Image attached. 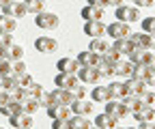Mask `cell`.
Here are the masks:
<instances>
[{
  "instance_id": "1",
  "label": "cell",
  "mask_w": 155,
  "mask_h": 129,
  "mask_svg": "<svg viewBox=\"0 0 155 129\" xmlns=\"http://www.w3.org/2000/svg\"><path fill=\"white\" fill-rule=\"evenodd\" d=\"M114 17H116L119 22H125V24H134V22H140V20H142L138 7H131V5H121V7H116Z\"/></svg>"
},
{
  "instance_id": "2",
  "label": "cell",
  "mask_w": 155,
  "mask_h": 129,
  "mask_svg": "<svg viewBox=\"0 0 155 129\" xmlns=\"http://www.w3.org/2000/svg\"><path fill=\"white\" fill-rule=\"evenodd\" d=\"M35 24L41 30H56L58 24H61V17H58L56 13H50V11H41V13H37Z\"/></svg>"
},
{
  "instance_id": "3",
  "label": "cell",
  "mask_w": 155,
  "mask_h": 129,
  "mask_svg": "<svg viewBox=\"0 0 155 129\" xmlns=\"http://www.w3.org/2000/svg\"><path fill=\"white\" fill-rule=\"evenodd\" d=\"M106 34H110L112 39H127V37L131 34V28H129V24L116 20V22L106 26Z\"/></svg>"
},
{
  "instance_id": "4",
  "label": "cell",
  "mask_w": 155,
  "mask_h": 129,
  "mask_svg": "<svg viewBox=\"0 0 155 129\" xmlns=\"http://www.w3.org/2000/svg\"><path fill=\"white\" fill-rule=\"evenodd\" d=\"M106 112H108L110 116H114L116 121L123 118V116H131L127 110H125L123 99H108V101H106Z\"/></svg>"
},
{
  "instance_id": "5",
  "label": "cell",
  "mask_w": 155,
  "mask_h": 129,
  "mask_svg": "<svg viewBox=\"0 0 155 129\" xmlns=\"http://www.w3.org/2000/svg\"><path fill=\"white\" fill-rule=\"evenodd\" d=\"M78 80H80L82 84H97L99 82V71H97V67H80L78 69Z\"/></svg>"
},
{
  "instance_id": "6",
  "label": "cell",
  "mask_w": 155,
  "mask_h": 129,
  "mask_svg": "<svg viewBox=\"0 0 155 129\" xmlns=\"http://www.w3.org/2000/svg\"><path fill=\"white\" fill-rule=\"evenodd\" d=\"M9 121H11V127H15V129H32V125H35L32 114H26V112H17V114L9 116Z\"/></svg>"
},
{
  "instance_id": "7",
  "label": "cell",
  "mask_w": 155,
  "mask_h": 129,
  "mask_svg": "<svg viewBox=\"0 0 155 129\" xmlns=\"http://www.w3.org/2000/svg\"><path fill=\"white\" fill-rule=\"evenodd\" d=\"M48 110V116L52 118V121H61V118H71V108L69 105H65V103H56V105H50V108H45Z\"/></svg>"
},
{
  "instance_id": "8",
  "label": "cell",
  "mask_w": 155,
  "mask_h": 129,
  "mask_svg": "<svg viewBox=\"0 0 155 129\" xmlns=\"http://www.w3.org/2000/svg\"><path fill=\"white\" fill-rule=\"evenodd\" d=\"M35 47L41 54H52V52L58 50V41L54 39V37H39V39L35 41Z\"/></svg>"
},
{
  "instance_id": "9",
  "label": "cell",
  "mask_w": 155,
  "mask_h": 129,
  "mask_svg": "<svg viewBox=\"0 0 155 129\" xmlns=\"http://www.w3.org/2000/svg\"><path fill=\"white\" fill-rule=\"evenodd\" d=\"M151 50H147V47H134L127 56H129V60L134 63V65H149V60H151Z\"/></svg>"
},
{
  "instance_id": "10",
  "label": "cell",
  "mask_w": 155,
  "mask_h": 129,
  "mask_svg": "<svg viewBox=\"0 0 155 129\" xmlns=\"http://www.w3.org/2000/svg\"><path fill=\"white\" fill-rule=\"evenodd\" d=\"M54 84H56V88H73L75 84H80V80H78V76L75 73H61L58 71V76L54 78Z\"/></svg>"
},
{
  "instance_id": "11",
  "label": "cell",
  "mask_w": 155,
  "mask_h": 129,
  "mask_svg": "<svg viewBox=\"0 0 155 129\" xmlns=\"http://www.w3.org/2000/svg\"><path fill=\"white\" fill-rule=\"evenodd\" d=\"M84 34H88L91 39H93V37H104V34H106V24H104V20L84 22Z\"/></svg>"
},
{
  "instance_id": "12",
  "label": "cell",
  "mask_w": 155,
  "mask_h": 129,
  "mask_svg": "<svg viewBox=\"0 0 155 129\" xmlns=\"http://www.w3.org/2000/svg\"><path fill=\"white\" fill-rule=\"evenodd\" d=\"M2 13L15 17V20H19V17H26L28 11H26V7H24V2H19V0H11V2L2 9Z\"/></svg>"
},
{
  "instance_id": "13",
  "label": "cell",
  "mask_w": 155,
  "mask_h": 129,
  "mask_svg": "<svg viewBox=\"0 0 155 129\" xmlns=\"http://www.w3.org/2000/svg\"><path fill=\"white\" fill-rule=\"evenodd\" d=\"M69 108H71V112L78 114V116H88V114H93V110H95L93 103L86 101V99H75Z\"/></svg>"
},
{
  "instance_id": "14",
  "label": "cell",
  "mask_w": 155,
  "mask_h": 129,
  "mask_svg": "<svg viewBox=\"0 0 155 129\" xmlns=\"http://www.w3.org/2000/svg\"><path fill=\"white\" fill-rule=\"evenodd\" d=\"M80 17L84 22H91V20H101L104 17V9L101 7H95V5H86L80 9Z\"/></svg>"
},
{
  "instance_id": "15",
  "label": "cell",
  "mask_w": 155,
  "mask_h": 129,
  "mask_svg": "<svg viewBox=\"0 0 155 129\" xmlns=\"http://www.w3.org/2000/svg\"><path fill=\"white\" fill-rule=\"evenodd\" d=\"M56 69L61 71V73H78V69H80V63H78L75 58L71 56H65L56 63Z\"/></svg>"
},
{
  "instance_id": "16",
  "label": "cell",
  "mask_w": 155,
  "mask_h": 129,
  "mask_svg": "<svg viewBox=\"0 0 155 129\" xmlns=\"http://www.w3.org/2000/svg\"><path fill=\"white\" fill-rule=\"evenodd\" d=\"M75 60L80 63V67H97V65H99V54L86 50V52H80V54H78Z\"/></svg>"
},
{
  "instance_id": "17",
  "label": "cell",
  "mask_w": 155,
  "mask_h": 129,
  "mask_svg": "<svg viewBox=\"0 0 155 129\" xmlns=\"http://www.w3.org/2000/svg\"><path fill=\"white\" fill-rule=\"evenodd\" d=\"M114 76H121V78H131V69H134V63L131 60H116L114 63Z\"/></svg>"
},
{
  "instance_id": "18",
  "label": "cell",
  "mask_w": 155,
  "mask_h": 129,
  "mask_svg": "<svg viewBox=\"0 0 155 129\" xmlns=\"http://www.w3.org/2000/svg\"><path fill=\"white\" fill-rule=\"evenodd\" d=\"M125 88H127V95L138 97V95L142 93V90H147V82H142V80H136V78H127Z\"/></svg>"
},
{
  "instance_id": "19",
  "label": "cell",
  "mask_w": 155,
  "mask_h": 129,
  "mask_svg": "<svg viewBox=\"0 0 155 129\" xmlns=\"http://www.w3.org/2000/svg\"><path fill=\"white\" fill-rule=\"evenodd\" d=\"M88 50L101 56V54H106V52L110 50V43L104 39V37H93V39H91V45H88Z\"/></svg>"
},
{
  "instance_id": "20",
  "label": "cell",
  "mask_w": 155,
  "mask_h": 129,
  "mask_svg": "<svg viewBox=\"0 0 155 129\" xmlns=\"http://www.w3.org/2000/svg\"><path fill=\"white\" fill-rule=\"evenodd\" d=\"M116 54H119V56H127V54L134 50V45H131V41L129 39H114V43L110 45Z\"/></svg>"
},
{
  "instance_id": "21",
  "label": "cell",
  "mask_w": 155,
  "mask_h": 129,
  "mask_svg": "<svg viewBox=\"0 0 155 129\" xmlns=\"http://www.w3.org/2000/svg\"><path fill=\"white\" fill-rule=\"evenodd\" d=\"M108 90H110V97L112 99H123L127 95V88H125V82H119V80H114L108 84Z\"/></svg>"
},
{
  "instance_id": "22",
  "label": "cell",
  "mask_w": 155,
  "mask_h": 129,
  "mask_svg": "<svg viewBox=\"0 0 155 129\" xmlns=\"http://www.w3.org/2000/svg\"><path fill=\"white\" fill-rule=\"evenodd\" d=\"M131 116H134L136 121H140V123H144V121H153V118H155V108H153V105H142L140 110H136Z\"/></svg>"
},
{
  "instance_id": "23",
  "label": "cell",
  "mask_w": 155,
  "mask_h": 129,
  "mask_svg": "<svg viewBox=\"0 0 155 129\" xmlns=\"http://www.w3.org/2000/svg\"><path fill=\"white\" fill-rule=\"evenodd\" d=\"M17 112H22V103H19L15 97H13L9 103L0 105V114H5L7 118H9V116H13V114H17Z\"/></svg>"
},
{
  "instance_id": "24",
  "label": "cell",
  "mask_w": 155,
  "mask_h": 129,
  "mask_svg": "<svg viewBox=\"0 0 155 129\" xmlns=\"http://www.w3.org/2000/svg\"><path fill=\"white\" fill-rule=\"evenodd\" d=\"M91 99L97 101V103H106L108 99H112L108 86H95V88H93V93H91Z\"/></svg>"
},
{
  "instance_id": "25",
  "label": "cell",
  "mask_w": 155,
  "mask_h": 129,
  "mask_svg": "<svg viewBox=\"0 0 155 129\" xmlns=\"http://www.w3.org/2000/svg\"><path fill=\"white\" fill-rule=\"evenodd\" d=\"M15 28H17V20H15V17L0 13V32H15Z\"/></svg>"
},
{
  "instance_id": "26",
  "label": "cell",
  "mask_w": 155,
  "mask_h": 129,
  "mask_svg": "<svg viewBox=\"0 0 155 129\" xmlns=\"http://www.w3.org/2000/svg\"><path fill=\"white\" fill-rule=\"evenodd\" d=\"M114 125H116V118L110 116L108 112L97 114V118H95V127H99V129H110V127H114Z\"/></svg>"
},
{
  "instance_id": "27",
  "label": "cell",
  "mask_w": 155,
  "mask_h": 129,
  "mask_svg": "<svg viewBox=\"0 0 155 129\" xmlns=\"http://www.w3.org/2000/svg\"><path fill=\"white\" fill-rule=\"evenodd\" d=\"M127 39L131 41L134 47H147L149 50V34L147 32H131Z\"/></svg>"
},
{
  "instance_id": "28",
  "label": "cell",
  "mask_w": 155,
  "mask_h": 129,
  "mask_svg": "<svg viewBox=\"0 0 155 129\" xmlns=\"http://www.w3.org/2000/svg\"><path fill=\"white\" fill-rule=\"evenodd\" d=\"M22 103V112H26V114H35L39 108H41V103H39V99L37 97H32V95H28L24 101H19Z\"/></svg>"
},
{
  "instance_id": "29",
  "label": "cell",
  "mask_w": 155,
  "mask_h": 129,
  "mask_svg": "<svg viewBox=\"0 0 155 129\" xmlns=\"http://www.w3.org/2000/svg\"><path fill=\"white\" fill-rule=\"evenodd\" d=\"M0 88H2L5 93H9V95H15V90L19 88L15 76H5V78H0Z\"/></svg>"
},
{
  "instance_id": "30",
  "label": "cell",
  "mask_w": 155,
  "mask_h": 129,
  "mask_svg": "<svg viewBox=\"0 0 155 129\" xmlns=\"http://www.w3.org/2000/svg\"><path fill=\"white\" fill-rule=\"evenodd\" d=\"M24 2V7H26V11L28 13H41V11H45V5H48V0H22Z\"/></svg>"
},
{
  "instance_id": "31",
  "label": "cell",
  "mask_w": 155,
  "mask_h": 129,
  "mask_svg": "<svg viewBox=\"0 0 155 129\" xmlns=\"http://www.w3.org/2000/svg\"><path fill=\"white\" fill-rule=\"evenodd\" d=\"M69 125H71V129H91L93 127V123L86 116H78V114H71Z\"/></svg>"
},
{
  "instance_id": "32",
  "label": "cell",
  "mask_w": 155,
  "mask_h": 129,
  "mask_svg": "<svg viewBox=\"0 0 155 129\" xmlns=\"http://www.w3.org/2000/svg\"><path fill=\"white\" fill-rule=\"evenodd\" d=\"M149 73H151L149 65H134V69H131V78H136V80H142V82H147Z\"/></svg>"
},
{
  "instance_id": "33",
  "label": "cell",
  "mask_w": 155,
  "mask_h": 129,
  "mask_svg": "<svg viewBox=\"0 0 155 129\" xmlns=\"http://www.w3.org/2000/svg\"><path fill=\"white\" fill-rule=\"evenodd\" d=\"M24 58V47L19 45V43H11L9 45V60H22Z\"/></svg>"
},
{
  "instance_id": "34",
  "label": "cell",
  "mask_w": 155,
  "mask_h": 129,
  "mask_svg": "<svg viewBox=\"0 0 155 129\" xmlns=\"http://www.w3.org/2000/svg\"><path fill=\"white\" fill-rule=\"evenodd\" d=\"M56 103H63V88H54L52 93H48V108Z\"/></svg>"
},
{
  "instance_id": "35",
  "label": "cell",
  "mask_w": 155,
  "mask_h": 129,
  "mask_svg": "<svg viewBox=\"0 0 155 129\" xmlns=\"http://www.w3.org/2000/svg\"><path fill=\"white\" fill-rule=\"evenodd\" d=\"M99 60H101V63H106V65H112V67H114V63H116V60H121V56H119V54H116V52L110 47L106 54H101V56H99Z\"/></svg>"
},
{
  "instance_id": "36",
  "label": "cell",
  "mask_w": 155,
  "mask_h": 129,
  "mask_svg": "<svg viewBox=\"0 0 155 129\" xmlns=\"http://www.w3.org/2000/svg\"><path fill=\"white\" fill-rule=\"evenodd\" d=\"M138 99H140L142 105H153V103H155V93L147 88V90H142V93L138 95Z\"/></svg>"
},
{
  "instance_id": "37",
  "label": "cell",
  "mask_w": 155,
  "mask_h": 129,
  "mask_svg": "<svg viewBox=\"0 0 155 129\" xmlns=\"http://www.w3.org/2000/svg\"><path fill=\"white\" fill-rule=\"evenodd\" d=\"M140 24H142V32H147V34L155 32V17H142Z\"/></svg>"
},
{
  "instance_id": "38",
  "label": "cell",
  "mask_w": 155,
  "mask_h": 129,
  "mask_svg": "<svg viewBox=\"0 0 155 129\" xmlns=\"http://www.w3.org/2000/svg\"><path fill=\"white\" fill-rule=\"evenodd\" d=\"M97 71H99L101 78H112V76H114L112 65H106V63H101V60H99V65H97Z\"/></svg>"
},
{
  "instance_id": "39",
  "label": "cell",
  "mask_w": 155,
  "mask_h": 129,
  "mask_svg": "<svg viewBox=\"0 0 155 129\" xmlns=\"http://www.w3.org/2000/svg\"><path fill=\"white\" fill-rule=\"evenodd\" d=\"M26 90H28V95H32V97H39V95H41L45 88H43L41 84H39V82H35V80H32V82L26 86Z\"/></svg>"
},
{
  "instance_id": "40",
  "label": "cell",
  "mask_w": 155,
  "mask_h": 129,
  "mask_svg": "<svg viewBox=\"0 0 155 129\" xmlns=\"http://www.w3.org/2000/svg\"><path fill=\"white\" fill-rule=\"evenodd\" d=\"M13 76V63L11 60H0V78Z\"/></svg>"
},
{
  "instance_id": "41",
  "label": "cell",
  "mask_w": 155,
  "mask_h": 129,
  "mask_svg": "<svg viewBox=\"0 0 155 129\" xmlns=\"http://www.w3.org/2000/svg\"><path fill=\"white\" fill-rule=\"evenodd\" d=\"M15 80H17V86L19 88H26L32 82V76H30V73H19V76H15Z\"/></svg>"
},
{
  "instance_id": "42",
  "label": "cell",
  "mask_w": 155,
  "mask_h": 129,
  "mask_svg": "<svg viewBox=\"0 0 155 129\" xmlns=\"http://www.w3.org/2000/svg\"><path fill=\"white\" fill-rule=\"evenodd\" d=\"M19 73H28V65L24 60H13V76H19Z\"/></svg>"
},
{
  "instance_id": "43",
  "label": "cell",
  "mask_w": 155,
  "mask_h": 129,
  "mask_svg": "<svg viewBox=\"0 0 155 129\" xmlns=\"http://www.w3.org/2000/svg\"><path fill=\"white\" fill-rule=\"evenodd\" d=\"M69 90L73 93V97H75V99H84V97H86V88H84V86H80V84H75V86H73V88H69Z\"/></svg>"
},
{
  "instance_id": "44",
  "label": "cell",
  "mask_w": 155,
  "mask_h": 129,
  "mask_svg": "<svg viewBox=\"0 0 155 129\" xmlns=\"http://www.w3.org/2000/svg\"><path fill=\"white\" fill-rule=\"evenodd\" d=\"M11 43H15L13 41V32H0V45H11Z\"/></svg>"
},
{
  "instance_id": "45",
  "label": "cell",
  "mask_w": 155,
  "mask_h": 129,
  "mask_svg": "<svg viewBox=\"0 0 155 129\" xmlns=\"http://www.w3.org/2000/svg\"><path fill=\"white\" fill-rule=\"evenodd\" d=\"M52 129H71L69 118H61V121H52Z\"/></svg>"
},
{
  "instance_id": "46",
  "label": "cell",
  "mask_w": 155,
  "mask_h": 129,
  "mask_svg": "<svg viewBox=\"0 0 155 129\" xmlns=\"http://www.w3.org/2000/svg\"><path fill=\"white\" fill-rule=\"evenodd\" d=\"M134 2H136V7H155V0H134Z\"/></svg>"
},
{
  "instance_id": "47",
  "label": "cell",
  "mask_w": 155,
  "mask_h": 129,
  "mask_svg": "<svg viewBox=\"0 0 155 129\" xmlns=\"http://www.w3.org/2000/svg\"><path fill=\"white\" fill-rule=\"evenodd\" d=\"M88 5H95V7H101V9H106L108 7V0H86Z\"/></svg>"
},
{
  "instance_id": "48",
  "label": "cell",
  "mask_w": 155,
  "mask_h": 129,
  "mask_svg": "<svg viewBox=\"0 0 155 129\" xmlns=\"http://www.w3.org/2000/svg\"><path fill=\"white\" fill-rule=\"evenodd\" d=\"M0 60H9V47L0 45Z\"/></svg>"
},
{
  "instance_id": "49",
  "label": "cell",
  "mask_w": 155,
  "mask_h": 129,
  "mask_svg": "<svg viewBox=\"0 0 155 129\" xmlns=\"http://www.w3.org/2000/svg\"><path fill=\"white\" fill-rule=\"evenodd\" d=\"M138 129H155V123L153 121H144V123L138 125Z\"/></svg>"
},
{
  "instance_id": "50",
  "label": "cell",
  "mask_w": 155,
  "mask_h": 129,
  "mask_svg": "<svg viewBox=\"0 0 155 129\" xmlns=\"http://www.w3.org/2000/svg\"><path fill=\"white\" fill-rule=\"evenodd\" d=\"M147 86H155V71L149 73V78H147Z\"/></svg>"
},
{
  "instance_id": "51",
  "label": "cell",
  "mask_w": 155,
  "mask_h": 129,
  "mask_svg": "<svg viewBox=\"0 0 155 129\" xmlns=\"http://www.w3.org/2000/svg\"><path fill=\"white\" fill-rule=\"evenodd\" d=\"M149 50H155V32L149 34Z\"/></svg>"
},
{
  "instance_id": "52",
  "label": "cell",
  "mask_w": 155,
  "mask_h": 129,
  "mask_svg": "<svg viewBox=\"0 0 155 129\" xmlns=\"http://www.w3.org/2000/svg\"><path fill=\"white\" fill-rule=\"evenodd\" d=\"M123 0H108V7H121Z\"/></svg>"
},
{
  "instance_id": "53",
  "label": "cell",
  "mask_w": 155,
  "mask_h": 129,
  "mask_svg": "<svg viewBox=\"0 0 155 129\" xmlns=\"http://www.w3.org/2000/svg\"><path fill=\"white\" fill-rule=\"evenodd\" d=\"M149 69H151V71H155V52L151 54V60H149Z\"/></svg>"
},
{
  "instance_id": "54",
  "label": "cell",
  "mask_w": 155,
  "mask_h": 129,
  "mask_svg": "<svg viewBox=\"0 0 155 129\" xmlns=\"http://www.w3.org/2000/svg\"><path fill=\"white\" fill-rule=\"evenodd\" d=\"M9 2H11V0H0V9H5V7H7Z\"/></svg>"
},
{
  "instance_id": "55",
  "label": "cell",
  "mask_w": 155,
  "mask_h": 129,
  "mask_svg": "<svg viewBox=\"0 0 155 129\" xmlns=\"http://www.w3.org/2000/svg\"><path fill=\"white\" fill-rule=\"evenodd\" d=\"M110 129H123V127H116V125H114V127H110Z\"/></svg>"
},
{
  "instance_id": "56",
  "label": "cell",
  "mask_w": 155,
  "mask_h": 129,
  "mask_svg": "<svg viewBox=\"0 0 155 129\" xmlns=\"http://www.w3.org/2000/svg\"><path fill=\"white\" fill-rule=\"evenodd\" d=\"M91 129H99V127H95V125H93V127H91Z\"/></svg>"
},
{
  "instance_id": "57",
  "label": "cell",
  "mask_w": 155,
  "mask_h": 129,
  "mask_svg": "<svg viewBox=\"0 0 155 129\" xmlns=\"http://www.w3.org/2000/svg\"><path fill=\"white\" fill-rule=\"evenodd\" d=\"M127 129H138V127H127Z\"/></svg>"
},
{
  "instance_id": "58",
  "label": "cell",
  "mask_w": 155,
  "mask_h": 129,
  "mask_svg": "<svg viewBox=\"0 0 155 129\" xmlns=\"http://www.w3.org/2000/svg\"><path fill=\"white\" fill-rule=\"evenodd\" d=\"M0 93H2V88H0Z\"/></svg>"
},
{
  "instance_id": "59",
  "label": "cell",
  "mask_w": 155,
  "mask_h": 129,
  "mask_svg": "<svg viewBox=\"0 0 155 129\" xmlns=\"http://www.w3.org/2000/svg\"><path fill=\"white\" fill-rule=\"evenodd\" d=\"M0 129H5V127H0Z\"/></svg>"
},
{
  "instance_id": "60",
  "label": "cell",
  "mask_w": 155,
  "mask_h": 129,
  "mask_svg": "<svg viewBox=\"0 0 155 129\" xmlns=\"http://www.w3.org/2000/svg\"><path fill=\"white\" fill-rule=\"evenodd\" d=\"M123 2H125V0H123Z\"/></svg>"
}]
</instances>
